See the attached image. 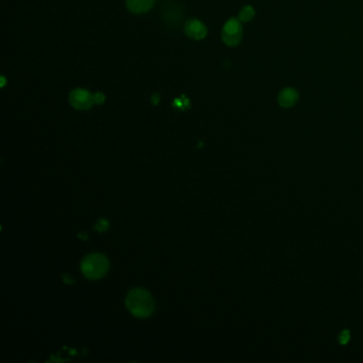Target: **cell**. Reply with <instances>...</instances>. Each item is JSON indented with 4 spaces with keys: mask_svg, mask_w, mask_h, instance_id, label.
Segmentation results:
<instances>
[{
    "mask_svg": "<svg viewBox=\"0 0 363 363\" xmlns=\"http://www.w3.org/2000/svg\"><path fill=\"white\" fill-rule=\"evenodd\" d=\"M128 309L137 318H147L153 311L155 304L149 292L143 289H134L126 299Z\"/></svg>",
    "mask_w": 363,
    "mask_h": 363,
    "instance_id": "obj_1",
    "label": "cell"
},
{
    "mask_svg": "<svg viewBox=\"0 0 363 363\" xmlns=\"http://www.w3.org/2000/svg\"><path fill=\"white\" fill-rule=\"evenodd\" d=\"M109 269V261L101 254H92L82 261V273L89 279H98L104 276Z\"/></svg>",
    "mask_w": 363,
    "mask_h": 363,
    "instance_id": "obj_2",
    "label": "cell"
},
{
    "mask_svg": "<svg viewBox=\"0 0 363 363\" xmlns=\"http://www.w3.org/2000/svg\"><path fill=\"white\" fill-rule=\"evenodd\" d=\"M243 38V29L241 22L236 18H230L225 24L222 31V39L227 46H236L241 43Z\"/></svg>",
    "mask_w": 363,
    "mask_h": 363,
    "instance_id": "obj_3",
    "label": "cell"
},
{
    "mask_svg": "<svg viewBox=\"0 0 363 363\" xmlns=\"http://www.w3.org/2000/svg\"><path fill=\"white\" fill-rule=\"evenodd\" d=\"M69 102L77 110H89L95 103V96L89 91L82 89H76L69 94Z\"/></svg>",
    "mask_w": 363,
    "mask_h": 363,
    "instance_id": "obj_4",
    "label": "cell"
},
{
    "mask_svg": "<svg viewBox=\"0 0 363 363\" xmlns=\"http://www.w3.org/2000/svg\"><path fill=\"white\" fill-rule=\"evenodd\" d=\"M184 31L186 36L194 40H202L207 36L206 26L198 19H190L185 23Z\"/></svg>",
    "mask_w": 363,
    "mask_h": 363,
    "instance_id": "obj_5",
    "label": "cell"
},
{
    "mask_svg": "<svg viewBox=\"0 0 363 363\" xmlns=\"http://www.w3.org/2000/svg\"><path fill=\"white\" fill-rule=\"evenodd\" d=\"M298 98L299 95L296 90L292 88H285L278 95V103L280 107L289 109L295 106L296 102L298 101Z\"/></svg>",
    "mask_w": 363,
    "mask_h": 363,
    "instance_id": "obj_6",
    "label": "cell"
},
{
    "mask_svg": "<svg viewBox=\"0 0 363 363\" xmlns=\"http://www.w3.org/2000/svg\"><path fill=\"white\" fill-rule=\"evenodd\" d=\"M157 0H126L127 9L135 14H143L149 11Z\"/></svg>",
    "mask_w": 363,
    "mask_h": 363,
    "instance_id": "obj_7",
    "label": "cell"
},
{
    "mask_svg": "<svg viewBox=\"0 0 363 363\" xmlns=\"http://www.w3.org/2000/svg\"><path fill=\"white\" fill-rule=\"evenodd\" d=\"M164 17L165 19L169 20V23L175 24L180 22L182 14L180 13V10L178 6H175L174 4H167L164 9Z\"/></svg>",
    "mask_w": 363,
    "mask_h": 363,
    "instance_id": "obj_8",
    "label": "cell"
},
{
    "mask_svg": "<svg viewBox=\"0 0 363 363\" xmlns=\"http://www.w3.org/2000/svg\"><path fill=\"white\" fill-rule=\"evenodd\" d=\"M255 17V10L253 6L246 5L239 13V20L242 23H248Z\"/></svg>",
    "mask_w": 363,
    "mask_h": 363,
    "instance_id": "obj_9",
    "label": "cell"
},
{
    "mask_svg": "<svg viewBox=\"0 0 363 363\" xmlns=\"http://www.w3.org/2000/svg\"><path fill=\"white\" fill-rule=\"evenodd\" d=\"M338 341L339 343L342 344V345H346L348 342L351 341V331L348 329H344L342 330L340 333H339V337H338Z\"/></svg>",
    "mask_w": 363,
    "mask_h": 363,
    "instance_id": "obj_10",
    "label": "cell"
},
{
    "mask_svg": "<svg viewBox=\"0 0 363 363\" xmlns=\"http://www.w3.org/2000/svg\"><path fill=\"white\" fill-rule=\"evenodd\" d=\"M94 96H95V103L100 104L104 101V95L102 93H97Z\"/></svg>",
    "mask_w": 363,
    "mask_h": 363,
    "instance_id": "obj_11",
    "label": "cell"
},
{
    "mask_svg": "<svg viewBox=\"0 0 363 363\" xmlns=\"http://www.w3.org/2000/svg\"><path fill=\"white\" fill-rule=\"evenodd\" d=\"M158 100H159V96H158V94H155V95L152 96V102L155 103V104H157Z\"/></svg>",
    "mask_w": 363,
    "mask_h": 363,
    "instance_id": "obj_12",
    "label": "cell"
}]
</instances>
